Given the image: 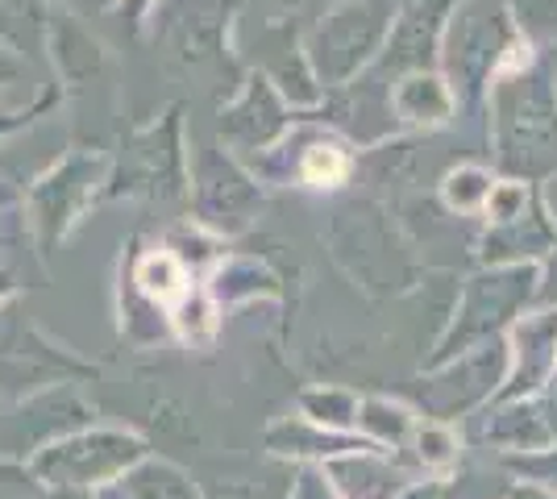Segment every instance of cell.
I'll list each match as a JSON object with an SVG mask.
<instances>
[{
    "label": "cell",
    "instance_id": "cell-1",
    "mask_svg": "<svg viewBox=\"0 0 557 499\" xmlns=\"http://www.w3.org/2000/svg\"><path fill=\"white\" fill-rule=\"evenodd\" d=\"M141 287L150 291V296H159V300H171V296H180L184 291V275H180V266L175 259H146L141 262Z\"/></svg>",
    "mask_w": 557,
    "mask_h": 499
},
{
    "label": "cell",
    "instance_id": "cell-2",
    "mask_svg": "<svg viewBox=\"0 0 557 499\" xmlns=\"http://www.w3.org/2000/svg\"><path fill=\"white\" fill-rule=\"evenodd\" d=\"M304 175H308V184H342V179H346V159H342L337 150L321 146V150L308 154Z\"/></svg>",
    "mask_w": 557,
    "mask_h": 499
}]
</instances>
